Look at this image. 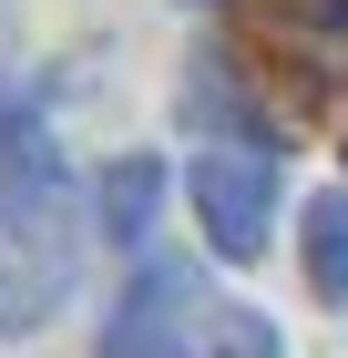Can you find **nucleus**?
Masks as SVG:
<instances>
[{
    "label": "nucleus",
    "instance_id": "0eeeda50",
    "mask_svg": "<svg viewBox=\"0 0 348 358\" xmlns=\"http://www.w3.org/2000/svg\"><path fill=\"white\" fill-rule=\"evenodd\" d=\"M195 358H287V338H277L267 307H215L205 338H195Z\"/></svg>",
    "mask_w": 348,
    "mask_h": 358
},
{
    "label": "nucleus",
    "instance_id": "f03ea898",
    "mask_svg": "<svg viewBox=\"0 0 348 358\" xmlns=\"http://www.w3.org/2000/svg\"><path fill=\"white\" fill-rule=\"evenodd\" d=\"M205 317H215L205 266H195V256H144V266L123 276V297L103 307L92 358H195Z\"/></svg>",
    "mask_w": 348,
    "mask_h": 358
},
{
    "label": "nucleus",
    "instance_id": "20e7f679",
    "mask_svg": "<svg viewBox=\"0 0 348 358\" xmlns=\"http://www.w3.org/2000/svg\"><path fill=\"white\" fill-rule=\"evenodd\" d=\"M174 123H185L205 154H287V123L267 113V92L236 72V52H195L185 62V83H174Z\"/></svg>",
    "mask_w": 348,
    "mask_h": 358
},
{
    "label": "nucleus",
    "instance_id": "6e6552de",
    "mask_svg": "<svg viewBox=\"0 0 348 358\" xmlns=\"http://www.w3.org/2000/svg\"><path fill=\"white\" fill-rule=\"evenodd\" d=\"M348 0H267V41H338Z\"/></svg>",
    "mask_w": 348,
    "mask_h": 358
},
{
    "label": "nucleus",
    "instance_id": "39448f33",
    "mask_svg": "<svg viewBox=\"0 0 348 358\" xmlns=\"http://www.w3.org/2000/svg\"><path fill=\"white\" fill-rule=\"evenodd\" d=\"M164 194H174V164L164 154H103V174H92V236L144 266V246H154V225H164Z\"/></svg>",
    "mask_w": 348,
    "mask_h": 358
},
{
    "label": "nucleus",
    "instance_id": "f257e3e1",
    "mask_svg": "<svg viewBox=\"0 0 348 358\" xmlns=\"http://www.w3.org/2000/svg\"><path fill=\"white\" fill-rule=\"evenodd\" d=\"M82 246H92V185H72L62 154L0 185V338H41L82 297Z\"/></svg>",
    "mask_w": 348,
    "mask_h": 358
},
{
    "label": "nucleus",
    "instance_id": "7ed1b4c3",
    "mask_svg": "<svg viewBox=\"0 0 348 358\" xmlns=\"http://www.w3.org/2000/svg\"><path fill=\"white\" fill-rule=\"evenodd\" d=\"M185 205L205 225V256L215 266H256L277 236V205H287V154H195L185 164Z\"/></svg>",
    "mask_w": 348,
    "mask_h": 358
},
{
    "label": "nucleus",
    "instance_id": "423d86ee",
    "mask_svg": "<svg viewBox=\"0 0 348 358\" xmlns=\"http://www.w3.org/2000/svg\"><path fill=\"white\" fill-rule=\"evenodd\" d=\"M297 266H307V297L348 317V185H318L297 205Z\"/></svg>",
    "mask_w": 348,
    "mask_h": 358
}]
</instances>
